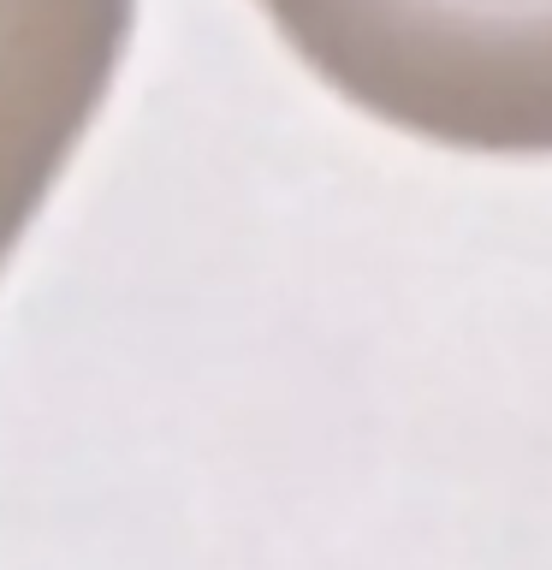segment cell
<instances>
[{
    "label": "cell",
    "instance_id": "obj_2",
    "mask_svg": "<svg viewBox=\"0 0 552 570\" xmlns=\"http://www.w3.org/2000/svg\"><path fill=\"white\" fill-rule=\"evenodd\" d=\"M137 0H0V267L89 131Z\"/></svg>",
    "mask_w": 552,
    "mask_h": 570
},
{
    "label": "cell",
    "instance_id": "obj_1",
    "mask_svg": "<svg viewBox=\"0 0 552 570\" xmlns=\"http://www.w3.org/2000/svg\"><path fill=\"white\" fill-rule=\"evenodd\" d=\"M315 78L452 149L552 155V0H262Z\"/></svg>",
    "mask_w": 552,
    "mask_h": 570
}]
</instances>
